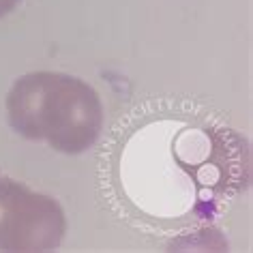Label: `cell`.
<instances>
[{"instance_id":"6da1fadb","label":"cell","mask_w":253,"mask_h":253,"mask_svg":"<svg viewBox=\"0 0 253 253\" xmlns=\"http://www.w3.org/2000/svg\"><path fill=\"white\" fill-rule=\"evenodd\" d=\"M7 118L15 133L45 142L58 153L80 155L94 146L103 129V103L84 80L35 71L11 86Z\"/></svg>"},{"instance_id":"7a4b0ae2","label":"cell","mask_w":253,"mask_h":253,"mask_svg":"<svg viewBox=\"0 0 253 253\" xmlns=\"http://www.w3.org/2000/svg\"><path fill=\"white\" fill-rule=\"evenodd\" d=\"M62 206L13 178H0V251H54L62 245Z\"/></svg>"},{"instance_id":"3957f363","label":"cell","mask_w":253,"mask_h":253,"mask_svg":"<svg viewBox=\"0 0 253 253\" xmlns=\"http://www.w3.org/2000/svg\"><path fill=\"white\" fill-rule=\"evenodd\" d=\"M20 2H22V0H0V20H2V17H7L11 11H15V7Z\"/></svg>"}]
</instances>
